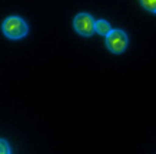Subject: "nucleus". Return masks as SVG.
Instances as JSON below:
<instances>
[{"label": "nucleus", "instance_id": "nucleus-5", "mask_svg": "<svg viewBox=\"0 0 156 154\" xmlns=\"http://www.w3.org/2000/svg\"><path fill=\"white\" fill-rule=\"evenodd\" d=\"M140 5L147 12L156 13V0H140Z\"/></svg>", "mask_w": 156, "mask_h": 154}, {"label": "nucleus", "instance_id": "nucleus-4", "mask_svg": "<svg viewBox=\"0 0 156 154\" xmlns=\"http://www.w3.org/2000/svg\"><path fill=\"white\" fill-rule=\"evenodd\" d=\"M112 30H113V29L110 27V23H109L108 20L100 19V20H96L95 22V32L98 33V34H100V36H105V37H106Z\"/></svg>", "mask_w": 156, "mask_h": 154}, {"label": "nucleus", "instance_id": "nucleus-6", "mask_svg": "<svg viewBox=\"0 0 156 154\" xmlns=\"http://www.w3.org/2000/svg\"><path fill=\"white\" fill-rule=\"evenodd\" d=\"M0 154H12L9 143L3 139H0Z\"/></svg>", "mask_w": 156, "mask_h": 154}, {"label": "nucleus", "instance_id": "nucleus-3", "mask_svg": "<svg viewBox=\"0 0 156 154\" xmlns=\"http://www.w3.org/2000/svg\"><path fill=\"white\" fill-rule=\"evenodd\" d=\"M95 22L96 20L92 17L89 13H79L73 19V29L77 34L83 37H90L95 33Z\"/></svg>", "mask_w": 156, "mask_h": 154}, {"label": "nucleus", "instance_id": "nucleus-1", "mask_svg": "<svg viewBox=\"0 0 156 154\" xmlns=\"http://www.w3.org/2000/svg\"><path fill=\"white\" fill-rule=\"evenodd\" d=\"M2 32L7 39L12 40H19L27 36L29 26L26 20H23L19 16H10L2 23Z\"/></svg>", "mask_w": 156, "mask_h": 154}, {"label": "nucleus", "instance_id": "nucleus-2", "mask_svg": "<svg viewBox=\"0 0 156 154\" xmlns=\"http://www.w3.org/2000/svg\"><path fill=\"white\" fill-rule=\"evenodd\" d=\"M105 44L108 47L109 51H112L115 54H120L126 50V47L129 44V37L128 34L120 30V29H113L112 32L106 36Z\"/></svg>", "mask_w": 156, "mask_h": 154}]
</instances>
